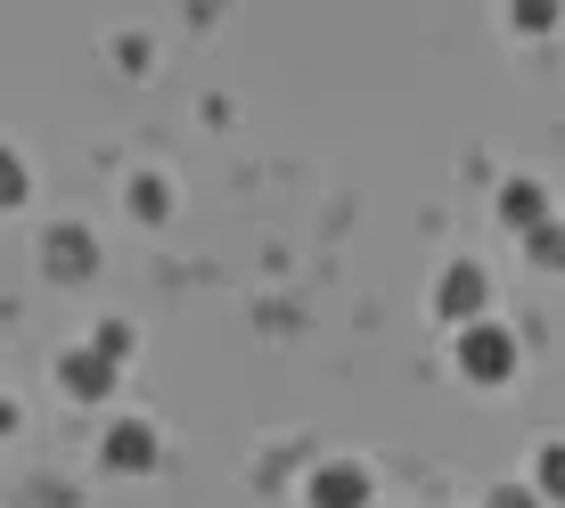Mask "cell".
Returning <instances> with one entry per match:
<instances>
[{
  "instance_id": "cell-1",
  "label": "cell",
  "mask_w": 565,
  "mask_h": 508,
  "mask_svg": "<svg viewBox=\"0 0 565 508\" xmlns=\"http://www.w3.org/2000/svg\"><path fill=\"white\" fill-rule=\"evenodd\" d=\"M459 378H467V385H509V378H516V337H509L500 320L459 328Z\"/></svg>"
},
{
  "instance_id": "cell-2",
  "label": "cell",
  "mask_w": 565,
  "mask_h": 508,
  "mask_svg": "<svg viewBox=\"0 0 565 508\" xmlns=\"http://www.w3.org/2000/svg\"><path fill=\"white\" fill-rule=\"evenodd\" d=\"M435 311H443V320H459V328L492 320V279H483V263H451V271H443Z\"/></svg>"
},
{
  "instance_id": "cell-3",
  "label": "cell",
  "mask_w": 565,
  "mask_h": 508,
  "mask_svg": "<svg viewBox=\"0 0 565 508\" xmlns=\"http://www.w3.org/2000/svg\"><path fill=\"white\" fill-rule=\"evenodd\" d=\"M311 508H369V467L328 459L320 476H311Z\"/></svg>"
},
{
  "instance_id": "cell-4",
  "label": "cell",
  "mask_w": 565,
  "mask_h": 508,
  "mask_svg": "<svg viewBox=\"0 0 565 508\" xmlns=\"http://www.w3.org/2000/svg\"><path fill=\"white\" fill-rule=\"evenodd\" d=\"M500 222L533 239V230L550 222V189H541V181H500Z\"/></svg>"
},
{
  "instance_id": "cell-5",
  "label": "cell",
  "mask_w": 565,
  "mask_h": 508,
  "mask_svg": "<svg viewBox=\"0 0 565 508\" xmlns=\"http://www.w3.org/2000/svg\"><path fill=\"white\" fill-rule=\"evenodd\" d=\"M533 500H541V508H565V443H541V459H533Z\"/></svg>"
},
{
  "instance_id": "cell-6",
  "label": "cell",
  "mask_w": 565,
  "mask_h": 508,
  "mask_svg": "<svg viewBox=\"0 0 565 508\" xmlns=\"http://www.w3.org/2000/svg\"><path fill=\"white\" fill-rule=\"evenodd\" d=\"M509 25L516 33H557L565 25V0H509Z\"/></svg>"
},
{
  "instance_id": "cell-7",
  "label": "cell",
  "mask_w": 565,
  "mask_h": 508,
  "mask_svg": "<svg viewBox=\"0 0 565 508\" xmlns=\"http://www.w3.org/2000/svg\"><path fill=\"white\" fill-rule=\"evenodd\" d=\"M107 459H115V467H148V459H156V435H148V426H115V435H107Z\"/></svg>"
},
{
  "instance_id": "cell-8",
  "label": "cell",
  "mask_w": 565,
  "mask_h": 508,
  "mask_svg": "<svg viewBox=\"0 0 565 508\" xmlns=\"http://www.w3.org/2000/svg\"><path fill=\"white\" fill-rule=\"evenodd\" d=\"M524 246H533V263H541V271H565V222H557V213H550V222H541Z\"/></svg>"
},
{
  "instance_id": "cell-9",
  "label": "cell",
  "mask_w": 565,
  "mask_h": 508,
  "mask_svg": "<svg viewBox=\"0 0 565 508\" xmlns=\"http://www.w3.org/2000/svg\"><path fill=\"white\" fill-rule=\"evenodd\" d=\"M66 385H74V394H99V385H107V361H66Z\"/></svg>"
},
{
  "instance_id": "cell-10",
  "label": "cell",
  "mask_w": 565,
  "mask_h": 508,
  "mask_svg": "<svg viewBox=\"0 0 565 508\" xmlns=\"http://www.w3.org/2000/svg\"><path fill=\"white\" fill-rule=\"evenodd\" d=\"M17 198H25V165H17V156L0 148V205H17Z\"/></svg>"
},
{
  "instance_id": "cell-11",
  "label": "cell",
  "mask_w": 565,
  "mask_h": 508,
  "mask_svg": "<svg viewBox=\"0 0 565 508\" xmlns=\"http://www.w3.org/2000/svg\"><path fill=\"white\" fill-rule=\"evenodd\" d=\"M483 508H541V500H533V484H500V493L483 500Z\"/></svg>"
}]
</instances>
